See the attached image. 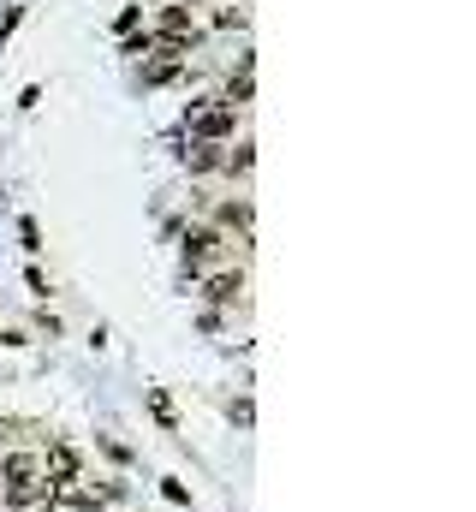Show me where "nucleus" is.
<instances>
[{
	"mask_svg": "<svg viewBox=\"0 0 476 512\" xmlns=\"http://www.w3.org/2000/svg\"><path fill=\"white\" fill-rule=\"evenodd\" d=\"M0 495L24 512L42 507V501H54V495H48V477H42V459L24 453V447H12V453L0 459Z\"/></svg>",
	"mask_w": 476,
	"mask_h": 512,
	"instance_id": "1",
	"label": "nucleus"
},
{
	"mask_svg": "<svg viewBox=\"0 0 476 512\" xmlns=\"http://www.w3.org/2000/svg\"><path fill=\"white\" fill-rule=\"evenodd\" d=\"M233 126H238V108H233V102H209V108H197V114H191V137H203V143L233 137Z\"/></svg>",
	"mask_w": 476,
	"mask_h": 512,
	"instance_id": "2",
	"label": "nucleus"
},
{
	"mask_svg": "<svg viewBox=\"0 0 476 512\" xmlns=\"http://www.w3.org/2000/svg\"><path fill=\"white\" fill-rule=\"evenodd\" d=\"M185 256H191V268H209L221 256V233H191L185 239Z\"/></svg>",
	"mask_w": 476,
	"mask_h": 512,
	"instance_id": "3",
	"label": "nucleus"
},
{
	"mask_svg": "<svg viewBox=\"0 0 476 512\" xmlns=\"http://www.w3.org/2000/svg\"><path fill=\"white\" fill-rule=\"evenodd\" d=\"M238 292H244V274H215L209 280V298L215 304H238Z\"/></svg>",
	"mask_w": 476,
	"mask_h": 512,
	"instance_id": "4",
	"label": "nucleus"
},
{
	"mask_svg": "<svg viewBox=\"0 0 476 512\" xmlns=\"http://www.w3.org/2000/svg\"><path fill=\"white\" fill-rule=\"evenodd\" d=\"M30 512H66V507H54V501H42V507H30Z\"/></svg>",
	"mask_w": 476,
	"mask_h": 512,
	"instance_id": "5",
	"label": "nucleus"
}]
</instances>
